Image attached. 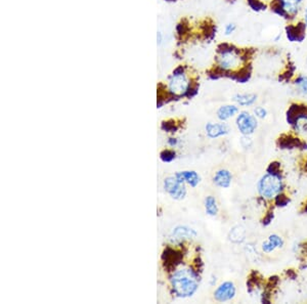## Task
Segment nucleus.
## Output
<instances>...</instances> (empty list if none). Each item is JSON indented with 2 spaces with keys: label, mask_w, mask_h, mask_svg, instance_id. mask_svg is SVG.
I'll list each match as a JSON object with an SVG mask.
<instances>
[{
  "label": "nucleus",
  "mask_w": 307,
  "mask_h": 304,
  "mask_svg": "<svg viewBox=\"0 0 307 304\" xmlns=\"http://www.w3.org/2000/svg\"><path fill=\"white\" fill-rule=\"evenodd\" d=\"M251 58L249 49H243L233 44H221L215 55V67L225 74L242 75L248 71Z\"/></svg>",
  "instance_id": "nucleus-1"
},
{
  "label": "nucleus",
  "mask_w": 307,
  "mask_h": 304,
  "mask_svg": "<svg viewBox=\"0 0 307 304\" xmlns=\"http://www.w3.org/2000/svg\"><path fill=\"white\" fill-rule=\"evenodd\" d=\"M200 284L199 274L190 267H182L173 271L170 285L173 293L179 298L191 297L197 292Z\"/></svg>",
  "instance_id": "nucleus-2"
},
{
  "label": "nucleus",
  "mask_w": 307,
  "mask_h": 304,
  "mask_svg": "<svg viewBox=\"0 0 307 304\" xmlns=\"http://www.w3.org/2000/svg\"><path fill=\"white\" fill-rule=\"evenodd\" d=\"M196 89L192 86V82L189 74L183 66L177 67L168 79L166 85V91L172 97H190L191 92Z\"/></svg>",
  "instance_id": "nucleus-3"
},
{
  "label": "nucleus",
  "mask_w": 307,
  "mask_h": 304,
  "mask_svg": "<svg viewBox=\"0 0 307 304\" xmlns=\"http://www.w3.org/2000/svg\"><path fill=\"white\" fill-rule=\"evenodd\" d=\"M303 4L304 0H274L271 10L289 21H295L303 12Z\"/></svg>",
  "instance_id": "nucleus-4"
},
{
  "label": "nucleus",
  "mask_w": 307,
  "mask_h": 304,
  "mask_svg": "<svg viewBox=\"0 0 307 304\" xmlns=\"http://www.w3.org/2000/svg\"><path fill=\"white\" fill-rule=\"evenodd\" d=\"M258 189L263 198H274L283 189V180L275 172H269L259 180Z\"/></svg>",
  "instance_id": "nucleus-5"
},
{
  "label": "nucleus",
  "mask_w": 307,
  "mask_h": 304,
  "mask_svg": "<svg viewBox=\"0 0 307 304\" xmlns=\"http://www.w3.org/2000/svg\"><path fill=\"white\" fill-rule=\"evenodd\" d=\"M163 186L165 191L174 200H182L186 196L185 184L178 181L175 176H169L164 179Z\"/></svg>",
  "instance_id": "nucleus-6"
},
{
  "label": "nucleus",
  "mask_w": 307,
  "mask_h": 304,
  "mask_svg": "<svg viewBox=\"0 0 307 304\" xmlns=\"http://www.w3.org/2000/svg\"><path fill=\"white\" fill-rule=\"evenodd\" d=\"M237 126L240 132L244 135L252 134L257 128L256 116L248 112H241L237 117Z\"/></svg>",
  "instance_id": "nucleus-7"
},
{
  "label": "nucleus",
  "mask_w": 307,
  "mask_h": 304,
  "mask_svg": "<svg viewBox=\"0 0 307 304\" xmlns=\"http://www.w3.org/2000/svg\"><path fill=\"white\" fill-rule=\"evenodd\" d=\"M236 295V287L232 282L220 284L214 292V298L218 302H227L232 300Z\"/></svg>",
  "instance_id": "nucleus-8"
},
{
  "label": "nucleus",
  "mask_w": 307,
  "mask_h": 304,
  "mask_svg": "<svg viewBox=\"0 0 307 304\" xmlns=\"http://www.w3.org/2000/svg\"><path fill=\"white\" fill-rule=\"evenodd\" d=\"M307 28L304 26L302 22L297 24H291L287 27V37L291 40V42H300L304 36Z\"/></svg>",
  "instance_id": "nucleus-9"
},
{
  "label": "nucleus",
  "mask_w": 307,
  "mask_h": 304,
  "mask_svg": "<svg viewBox=\"0 0 307 304\" xmlns=\"http://www.w3.org/2000/svg\"><path fill=\"white\" fill-rule=\"evenodd\" d=\"M174 176L178 181L187 183L191 187H196L201 181V177L196 171H178L174 174Z\"/></svg>",
  "instance_id": "nucleus-10"
},
{
  "label": "nucleus",
  "mask_w": 307,
  "mask_h": 304,
  "mask_svg": "<svg viewBox=\"0 0 307 304\" xmlns=\"http://www.w3.org/2000/svg\"><path fill=\"white\" fill-rule=\"evenodd\" d=\"M206 134L210 138H217L226 135L230 132V127L226 123H212L209 122L206 125Z\"/></svg>",
  "instance_id": "nucleus-11"
},
{
  "label": "nucleus",
  "mask_w": 307,
  "mask_h": 304,
  "mask_svg": "<svg viewBox=\"0 0 307 304\" xmlns=\"http://www.w3.org/2000/svg\"><path fill=\"white\" fill-rule=\"evenodd\" d=\"M232 179H233V175L227 169H220V170L216 171L214 176H213L214 184L217 185L218 187H222V188L230 187V185L232 183Z\"/></svg>",
  "instance_id": "nucleus-12"
},
{
  "label": "nucleus",
  "mask_w": 307,
  "mask_h": 304,
  "mask_svg": "<svg viewBox=\"0 0 307 304\" xmlns=\"http://www.w3.org/2000/svg\"><path fill=\"white\" fill-rule=\"evenodd\" d=\"M238 113H239V108L236 105L221 106L216 112L217 118L222 122H225V121L235 117Z\"/></svg>",
  "instance_id": "nucleus-13"
},
{
  "label": "nucleus",
  "mask_w": 307,
  "mask_h": 304,
  "mask_svg": "<svg viewBox=\"0 0 307 304\" xmlns=\"http://www.w3.org/2000/svg\"><path fill=\"white\" fill-rule=\"evenodd\" d=\"M179 257L180 253H178L176 250L172 248H167L163 252L162 260L166 264L167 267H175L177 263H179Z\"/></svg>",
  "instance_id": "nucleus-14"
},
{
  "label": "nucleus",
  "mask_w": 307,
  "mask_h": 304,
  "mask_svg": "<svg viewBox=\"0 0 307 304\" xmlns=\"http://www.w3.org/2000/svg\"><path fill=\"white\" fill-rule=\"evenodd\" d=\"M194 237H197L196 231H193L190 228L184 227V226H179L176 227L173 232H172V238L175 241H182L185 239H192Z\"/></svg>",
  "instance_id": "nucleus-15"
},
{
  "label": "nucleus",
  "mask_w": 307,
  "mask_h": 304,
  "mask_svg": "<svg viewBox=\"0 0 307 304\" xmlns=\"http://www.w3.org/2000/svg\"><path fill=\"white\" fill-rule=\"evenodd\" d=\"M234 102L242 107L253 106L257 100V95L254 93H238L233 97Z\"/></svg>",
  "instance_id": "nucleus-16"
},
{
  "label": "nucleus",
  "mask_w": 307,
  "mask_h": 304,
  "mask_svg": "<svg viewBox=\"0 0 307 304\" xmlns=\"http://www.w3.org/2000/svg\"><path fill=\"white\" fill-rule=\"evenodd\" d=\"M283 245H284V241L281 237H278L277 235H271V236H269L267 241L263 243L262 249H263L264 252L269 253V252L273 251L274 249H276V248L283 247Z\"/></svg>",
  "instance_id": "nucleus-17"
},
{
  "label": "nucleus",
  "mask_w": 307,
  "mask_h": 304,
  "mask_svg": "<svg viewBox=\"0 0 307 304\" xmlns=\"http://www.w3.org/2000/svg\"><path fill=\"white\" fill-rule=\"evenodd\" d=\"M205 210L209 216H216L218 213V205L213 196H208L205 199Z\"/></svg>",
  "instance_id": "nucleus-18"
},
{
  "label": "nucleus",
  "mask_w": 307,
  "mask_h": 304,
  "mask_svg": "<svg viewBox=\"0 0 307 304\" xmlns=\"http://www.w3.org/2000/svg\"><path fill=\"white\" fill-rule=\"evenodd\" d=\"M295 85L298 90L302 95H307V76L300 75L295 79Z\"/></svg>",
  "instance_id": "nucleus-19"
},
{
  "label": "nucleus",
  "mask_w": 307,
  "mask_h": 304,
  "mask_svg": "<svg viewBox=\"0 0 307 304\" xmlns=\"http://www.w3.org/2000/svg\"><path fill=\"white\" fill-rule=\"evenodd\" d=\"M245 230L243 227H236L232 230L230 238L235 243H240L245 240Z\"/></svg>",
  "instance_id": "nucleus-20"
},
{
  "label": "nucleus",
  "mask_w": 307,
  "mask_h": 304,
  "mask_svg": "<svg viewBox=\"0 0 307 304\" xmlns=\"http://www.w3.org/2000/svg\"><path fill=\"white\" fill-rule=\"evenodd\" d=\"M176 158V153L173 150H164L160 153V159L164 163H170Z\"/></svg>",
  "instance_id": "nucleus-21"
},
{
  "label": "nucleus",
  "mask_w": 307,
  "mask_h": 304,
  "mask_svg": "<svg viewBox=\"0 0 307 304\" xmlns=\"http://www.w3.org/2000/svg\"><path fill=\"white\" fill-rule=\"evenodd\" d=\"M162 130L166 132H175L177 130V127L173 121H165L161 125Z\"/></svg>",
  "instance_id": "nucleus-22"
},
{
  "label": "nucleus",
  "mask_w": 307,
  "mask_h": 304,
  "mask_svg": "<svg viewBox=\"0 0 307 304\" xmlns=\"http://www.w3.org/2000/svg\"><path fill=\"white\" fill-rule=\"evenodd\" d=\"M237 31V25L235 23H229L225 27V34L227 36L233 35Z\"/></svg>",
  "instance_id": "nucleus-23"
},
{
  "label": "nucleus",
  "mask_w": 307,
  "mask_h": 304,
  "mask_svg": "<svg viewBox=\"0 0 307 304\" xmlns=\"http://www.w3.org/2000/svg\"><path fill=\"white\" fill-rule=\"evenodd\" d=\"M254 113H255V116L257 118H260V119H263L266 117L267 115V111L263 108V107H257L255 110H254Z\"/></svg>",
  "instance_id": "nucleus-24"
},
{
  "label": "nucleus",
  "mask_w": 307,
  "mask_h": 304,
  "mask_svg": "<svg viewBox=\"0 0 307 304\" xmlns=\"http://www.w3.org/2000/svg\"><path fill=\"white\" fill-rule=\"evenodd\" d=\"M301 22L307 28V6L303 9V12H302V21Z\"/></svg>",
  "instance_id": "nucleus-25"
},
{
  "label": "nucleus",
  "mask_w": 307,
  "mask_h": 304,
  "mask_svg": "<svg viewBox=\"0 0 307 304\" xmlns=\"http://www.w3.org/2000/svg\"><path fill=\"white\" fill-rule=\"evenodd\" d=\"M168 144H169V146L174 147V146L177 145V140H176V138H169Z\"/></svg>",
  "instance_id": "nucleus-26"
},
{
  "label": "nucleus",
  "mask_w": 307,
  "mask_h": 304,
  "mask_svg": "<svg viewBox=\"0 0 307 304\" xmlns=\"http://www.w3.org/2000/svg\"><path fill=\"white\" fill-rule=\"evenodd\" d=\"M157 40H158V44L160 45L162 43V40H163V36H162V33L161 32H158L157 34Z\"/></svg>",
  "instance_id": "nucleus-27"
},
{
  "label": "nucleus",
  "mask_w": 307,
  "mask_h": 304,
  "mask_svg": "<svg viewBox=\"0 0 307 304\" xmlns=\"http://www.w3.org/2000/svg\"><path fill=\"white\" fill-rule=\"evenodd\" d=\"M306 64H307V57H306Z\"/></svg>",
  "instance_id": "nucleus-28"
}]
</instances>
